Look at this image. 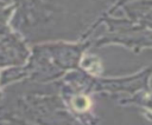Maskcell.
I'll use <instances>...</instances> for the list:
<instances>
[{
    "label": "cell",
    "instance_id": "obj_1",
    "mask_svg": "<svg viewBox=\"0 0 152 125\" xmlns=\"http://www.w3.org/2000/svg\"><path fill=\"white\" fill-rule=\"evenodd\" d=\"M90 105V101L84 96H78L72 99V106L77 111H86Z\"/></svg>",
    "mask_w": 152,
    "mask_h": 125
}]
</instances>
